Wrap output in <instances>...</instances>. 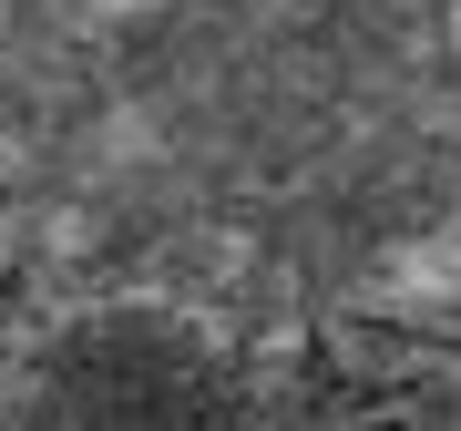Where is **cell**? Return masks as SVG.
Instances as JSON below:
<instances>
[{
	"label": "cell",
	"mask_w": 461,
	"mask_h": 431,
	"mask_svg": "<svg viewBox=\"0 0 461 431\" xmlns=\"http://www.w3.org/2000/svg\"><path fill=\"white\" fill-rule=\"evenodd\" d=\"M0 144L165 308H308L451 226V0H0Z\"/></svg>",
	"instance_id": "1"
},
{
	"label": "cell",
	"mask_w": 461,
	"mask_h": 431,
	"mask_svg": "<svg viewBox=\"0 0 461 431\" xmlns=\"http://www.w3.org/2000/svg\"><path fill=\"white\" fill-rule=\"evenodd\" d=\"M0 431H257V400L195 308L133 298L51 339Z\"/></svg>",
	"instance_id": "2"
}]
</instances>
